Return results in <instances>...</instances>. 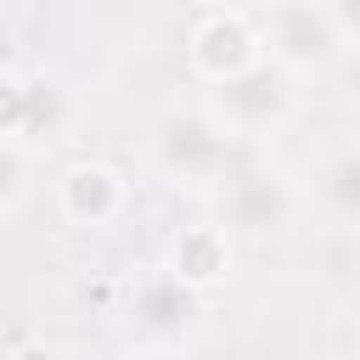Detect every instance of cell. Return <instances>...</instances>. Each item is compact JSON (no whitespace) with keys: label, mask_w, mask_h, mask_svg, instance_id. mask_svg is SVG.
<instances>
[{"label":"cell","mask_w":360,"mask_h":360,"mask_svg":"<svg viewBox=\"0 0 360 360\" xmlns=\"http://www.w3.org/2000/svg\"><path fill=\"white\" fill-rule=\"evenodd\" d=\"M315 202L332 225L360 231V146H338L315 163Z\"/></svg>","instance_id":"10"},{"label":"cell","mask_w":360,"mask_h":360,"mask_svg":"<svg viewBox=\"0 0 360 360\" xmlns=\"http://www.w3.org/2000/svg\"><path fill=\"white\" fill-rule=\"evenodd\" d=\"M259 34H264V56L281 62L292 79L298 73H326L349 45L338 17L326 11V0H270Z\"/></svg>","instance_id":"3"},{"label":"cell","mask_w":360,"mask_h":360,"mask_svg":"<svg viewBox=\"0 0 360 360\" xmlns=\"http://www.w3.org/2000/svg\"><path fill=\"white\" fill-rule=\"evenodd\" d=\"M214 208H219V225L231 236H276L292 225L298 214V191L281 169H259V163H242L225 186H214Z\"/></svg>","instance_id":"5"},{"label":"cell","mask_w":360,"mask_h":360,"mask_svg":"<svg viewBox=\"0 0 360 360\" xmlns=\"http://www.w3.org/2000/svg\"><path fill=\"white\" fill-rule=\"evenodd\" d=\"M129 360H180V354H174V349H163V343H158V349H141V354H129Z\"/></svg>","instance_id":"14"},{"label":"cell","mask_w":360,"mask_h":360,"mask_svg":"<svg viewBox=\"0 0 360 360\" xmlns=\"http://www.w3.org/2000/svg\"><path fill=\"white\" fill-rule=\"evenodd\" d=\"M28 174H34V146L22 141H0V214H17L28 197Z\"/></svg>","instance_id":"11"},{"label":"cell","mask_w":360,"mask_h":360,"mask_svg":"<svg viewBox=\"0 0 360 360\" xmlns=\"http://www.w3.org/2000/svg\"><path fill=\"white\" fill-rule=\"evenodd\" d=\"M236 141H264L276 135L292 112H298V79L281 68V62H253L248 73L225 79V84H208V101H202Z\"/></svg>","instance_id":"2"},{"label":"cell","mask_w":360,"mask_h":360,"mask_svg":"<svg viewBox=\"0 0 360 360\" xmlns=\"http://www.w3.org/2000/svg\"><path fill=\"white\" fill-rule=\"evenodd\" d=\"M56 202H62V219L68 225H112L124 214V180L107 169V163H68L62 169V186H56Z\"/></svg>","instance_id":"7"},{"label":"cell","mask_w":360,"mask_h":360,"mask_svg":"<svg viewBox=\"0 0 360 360\" xmlns=\"http://www.w3.org/2000/svg\"><path fill=\"white\" fill-rule=\"evenodd\" d=\"M225 6H236V0H225Z\"/></svg>","instance_id":"15"},{"label":"cell","mask_w":360,"mask_h":360,"mask_svg":"<svg viewBox=\"0 0 360 360\" xmlns=\"http://www.w3.org/2000/svg\"><path fill=\"white\" fill-rule=\"evenodd\" d=\"M163 270H169L174 281L197 287V292L219 287L225 270H231V231H225V225H186V231L169 242V264H163Z\"/></svg>","instance_id":"8"},{"label":"cell","mask_w":360,"mask_h":360,"mask_svg":"<svg viewBox=\"0 0 360 360\" xmlns=\"http://www.w3.org/2000/svg\"><path fill=\"white\" fill-rule=\"evenodd\" d=\"M236 146L242 141L208 107H174L152 129V163L174 186H225L242 169L236 163Z\"/></svg>","instance_id":"1"},{"label":"cell","mask_w":360,"mask_h":360,"mask_svg":"<svg viewBox=\"0 0 360 360\" xmlns=\"http://www.w3.org/2000/svg\"><path fill=\"white\" fill-rule=\"evenodd\" d=\"M191 68L208 84H225L236 73H248L253 62H264V34L236 11V6H214L197 28H191Z\"/></svg>","instance_id":"6"},{"label":"cell","mask_w":360,"mask_h":360,"mask_svg":"<svg viewBox=\"0 0 360 360\" xmlns=\"http://www.w3.org/2000/svg\"><path fill=\"white\" fill-rule=\"evenodd\" d=\"M11 360H56L45 343H22V349H11Z\"/></svg>","instance_id":"13"},{"label":"cell","mask_w":360,"mask_h":360,"mask_svg":"<svg viewBox=\"0 0 360 360\" xmlns=\"http://www.w3.org/2000/svg\"><path fill=\"white\" fill-rule=\"evenodd\" d=\"M0 129H6V141H22L34 152L39 146H56L73 129V90L56 73L6 68V84H0Z\"/></svg>","instance_id":"4"},{"label":"cell","mask_w":360,"mask_h":360,"mask_svg":"<svg viewBox=\"0 0 360 360\" xmlns=\"http://www.w3.org/2000/svg\"><path fill=\"white\" fill-rule=\"evenodd\" d=\"M326 11L338 17L343 39H360V0H326Z\"/></svg>","instance_id":"12"},{"label":"cell","mask_w":360,"mask_h":360,"mask_svg":"<svg viewBox=\"0 0 360 360\" xmlns=\"http://www.w3.org/2000/svg\"><path fill=\"white\" fill-rule=\"evenodd\" d=\"M197 315H202V292L186 287V281H174L169 270L152 276V281H141V292H135V321H141L158 343L186 338V332L197 326Z\"/></svg>","instance_id":"9"}]
</instances>
